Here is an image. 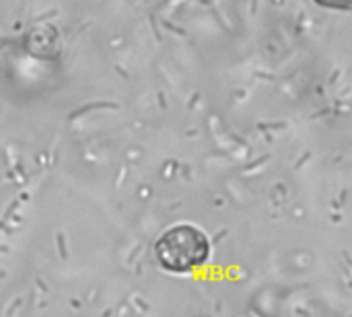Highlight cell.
I'll use <instances>...</instances> for the list:
<instances>
[{"label": "cell", "instance_id": "obj_1", "mask_svg": "<svg viewBox=\"0 0 352 317\" xmlns=\"http://www.w3.org/2000/svg\"><path fill=\"white\" fill-rule=\"evenodd\" d=\"M157 262L173 274H190L202 268L210 258V241L194 225H175L167 229L155 245Z\"/></svg>", "mask_w": 352, "mask_h": 317}]
</instances>
